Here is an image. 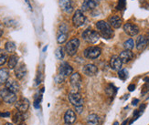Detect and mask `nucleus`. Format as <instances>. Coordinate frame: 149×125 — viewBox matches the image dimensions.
Wrapping results in <instances>:
<instances>
[{"mask_svg":"<svg viewBox=\"0 0 149 125\" xmlns=\"http://www.w3.org/2000/svg\"><path fill=\"white\" fill-rule=\"evenodd\" d=\"M96 28L99 30L100 35L102 36L104 38H111L113 36V30L109 23L100 20L96 23Z\"/></svg>","mask_w":149,"mask_h":125,"instance_id":"f257e3e1","label":"nucleus"},{"mask_svg":"<svg viewBox=\"0 0 149 125\" xmlns=\"http://www.w3.org/2000/svg\"><path fill=\"white\" fill-rule=\"evenodd\" d=\"M82 38L84 39V41H86L87 43L90 44H94L98 41V39L100 38L99 34L96 31L93 30V29H86L82 32Z\"/></svg>","mask_w":149,"mask_h":125,"instance_id":"f03ea898","label":"nucleus"},{"mask_svg":"<svg viewBox=\"0 0 149 125\" xmlns=\"http://www.w3.org/2000/svg\"><path fill=\"white\" fill-rule=\"evenodd\" d=\"M80 46V39L78 38H73L70 41L67 42L65 46V50L67 54L70 56H73L77 53V50Z\"/></svg>","mask_w":149,"mask_h":125,"instance_id":"7ed1b4c3","label":"nucleus"},{"mask_svg":"<svg viewBox=\"0 0 149 125\" xmlns=\"http://www.w3.org/2000/svg\"><path fill=\"white\" fill-rule=\"evenodd\" d=\"M0 96L3 99V101L8 104L16 103L17 101V96L16 93L12 92V91L8 90V89H2L0 90Z\"/></svg>","mask_w":149,"mask_h":125,"instance_id":"20e7f679","label":"nucleus"},{"mask_svg":"<svg viewBox=\"0 0 149 125\" xmlns=\"http://www.w3.org/2000/svg\"><path fill=\"white\" fill-rule=\"evenodd\" d=\"M101 53H102V49L99 47L93 46V47H89L84 50L83 55L85 58H90V60H95V58H97L101 55Z\"/></svg>","mask_w":149,"mask_h":125,"instance_id":"39448f33","label":"nucleus"},{"mask_svg":"<svg viewBox=\"0 0 149 125\" xmlns=\"http://www.w3.org/2000/svg\"><path fill=\"white\" fill-rule=\"evenodd\" d=\"M86 20V17L84 16V14L82 13L81 10H76L74 15L72 17V24L75 28H80L84 24Z\"/></svg>","mask_w":149,"mask_h":125,"instance_id":"423d86ee","label":"nucleus"},{"mask_svg":"<svg viewBox=\"0 0 149 125\" xmlns=\"http://www.w3.org/2000/svg\"><path fill=\"white\" fill-rule=\"evenodd\" d=\"M69 101L70 102V104L72 105L74 107L77 106H83V98L81 97V95L78 92H70L69 94Z\"/></svg>","mask_w":149,"mask_h":125,"instance_id":"0eeeda50","label":"nucleus"},{"mask_svg":"<svg viewBox=\"0 0 149 125\" xmlns=\"http://www.w3.org/2000/svg\"><path fill=\"white\" fill-rule=\"evenodd\" d=\"M124 30L125 32L128 36L130 37H134V36H136L138 33H139V28L138 26L134 25L133 23H126L124 26Z\"/></svg>","mask_w":149,"mask_h":125,"instance_id":"6e6552de","label":"nucleus"},{"mask_svg":"<svg viewBox=\"0 0 149 125\" xmlns=\"http://www.w3.org/2000/svg\"><path fill=\"white\" fill-rule=\"evenodd\" d=\"M15 107L16 109L18 110V111H20V112L24 113L26 112L29 108V101L28 99H25V98H22L20 99L19 101H16L15 103Z\"/></svg>","mask_w":149,"mask_h":125,"instance_id":"1a4fd4ad","label":"nucleus"},{"mask_svg":"<svg viewBox=\"0 0 149 125\" xmlns=\"http://www.w3.org/2000/svg\"><path fill=\"white\" fill-rule=\"evenodd\" d=\"M110 67L112 68V69L113 70H120L122 69L123 67V61L121 60V58L119 56H113L110 60Z\"/></svg>","mask_w":149,"mask_h":125,"instance_id":"9d476101","label":"nucleus"},{"mask_svg":"<svg viewBox=\"0 0 149 125\" xmlns=\"http://www.w3.org/2000/svg\"><path fill=\"white\" fill-rule=\"evenodd\" d=\"M77 120L75 111L72 110H68L64 114V122L67 125H72Z\"/></svg>","mask_w":149,"mask_h":125,"instance_id":"9b49d317","label":"nucleus"},{"mask_svg":"<svg viewBox=\"0 0 149 125\" xmlns=\"http://www.w3.org/2000/svg\"><path fill=\"white\" fill-rule=\"evenodd\" d=\"M82 71L86 76L92 77V76H95L97 74V72H98V68H97L94 64H87L83 67Z\"/></svg>","mask_w":149,"mask_h":125,"instance_id":"f8f14e48","label":"nucleus"},{"mask_svg":"<svg viewBox=\"0 0 149 125\" xmlns=\"http://www.w3.org/2000/svg\"><path fill=\"white\" fill-rule=\"evenodd\" d=\"M81 77L79 73H72V76H70V85L75 88V89H79L81 88Z\"/></svg>","mask_w":149,"mask_h":125,"instance_id":"ddd939ff","label":"nucleus"},{"mask_svg":"<svg viewBox=\"0 0 149 125\" xmlns=\"http://www.w3.org/2000/svg\"><path fill=\"white\" fill-rule=\"evenodd\" d=\"M73 72V69L69 63L67 62H63L61 67H60V76L63 77V76H69L70 74H72Z\"/></svg>","mask_w":149,"mask_h":125,"instance_id":"4468645a","label":"nucleus"},{"mask_svg":"<svg viewBox=\"0 0 149 125\" xmlns=\"http://www.w3.org/2000/svg\"><path fill=\"white\" fill-rule=\"evenodd\" d=\"M100 0H84L82 4L83 10H93L99 6Z\"/></svg>","mask_w":149,"mask_h":125,"instance_id":"2eb2a0df","label":"nucleus"},{"mask_svg":"<svg viewBox=\"0 0 149 125\" xmlns=\"http://www.w3.org/2000/svg\"><path fill=\"white\" fill-rule=\"evenodd\" d=\"M59 5L61 6V8L64 12L68 13V14L72 13L73 10V6L70 0H59Z\"/></svg>","mask_w":149,"mask_h":125,"instance_id":"dca6fc26","label":"nucleus"},{"mask_svg":"<svg viewBox=\"0 0 149 125\" xmlns=\"http://www.w3.org/2000/svg\"><path fill=\"white\" fill-rule=\"evenodd\" d=\"M120 58L123 61V63H128L134 58V53L131 50H124L120 53Z\"/></svg>","mask_w":149,"mask_h":125,"instance_id":"f3484780","label":"nucleus"},{"mask_svg":"<svg viewBox=\"0 0 149 125\" xmlns=\"http://www.w3.org/2000/svg\"><path fill=\"white\" fill-rule=\"evenodd\" d=\"M122 23H123V20L119 16L114 15L109 18V25L113 28H119L122 26Z\"/></svg>","mask_w":149,"mask_h":125,"instance_id":"a211bd4d","label":"nucleus"},{"mask_svg":"<svg viewBox=\"0 0 149 125\" xmlns=\"http://www.w3.org/2000/svg\"><path fill=\"white\" fill-rule=\"evenodd\" d=\"M27 73V69H26V66L25 64H20L18 65L17 68H15V75L17 77V80H21L23 78Z\"/></svg>","mask_w":149,"mask_h":125,"instance_id":"6ab92c4d","label":"nucleus"},{"mask_svg":"<svg viewBox=\"0 0 149 125\" xmlns=\"http://www.w3.org/2000/svg\"><path fill=\"white\" fill-rule=\"evenodd\" d=\"M146 45H147V38L143 35L139 36L136 39V49L139 51H142L146 49Z\"/></svg>","mask_w":149,"mask_h":125,"instance_id":"aec40b11","label":"nucleus"},{"mask_svg":"<svg viewBox=\"0 0 149 125\" xmlns=\"http://www.w3.org/2000/svg\"><path fill=\"white\" fill-rule=\"evenodd\" d=\"M6 89L12 91V92L17 93L19 90V84L16 81H8L6 82Z\"/></svg>","mask_w":149,"mask_h":125,"instance_id":"412c9836","label":"nucleus"},{"mask_svg":"<svg viewBox=\"0 0 149 125\" xmlns=\"http://www.w3.org/2000/svg\"><path fill=\"white\" fill-rule=\"evenodd\" d=\"M87 125H100L99 116L95 113L89 114L87 116Z\"/></svg>","mask_w":149,"mask_h":125,"instance_id":"4be33fe9","label":"nucleus"},{"mask_svg":"<svg viewBox=\"0 0 149 125\" xmlns=\"http://www.w3.org/2000/svg\"><path fill=\"white\" fill-rule=\"evenodd\" d=\"M9 78V70L8 69H0V84H6Z\"/></svg>","mask_w":149,"mask_h":125,"instance_id":"5701e85b","label":"nucleus"},{"mask_svg":"<svg viewBox=\"0 0 149 125\" xmlns=\"http://www.w3.org/2000/svg\"><path fill=\"white\" fill-rule=\"evenodd\" d=\"M17 62H18V57L17 55H11L9 58H8V68L10 69H13L17 67Z\"/></svg>","mask_w":149,"mask_h":125,"instance_id":"b1692460","label":"nucleus"},{"mask_svg":"<svg viewBox=\"0 0 149 125\" xmlns=\"http://www.w3.org/2000/svg\"><path fill=\"white\" fill-rule=\"evenodd\" d=\"M24 121V115L20 111H17V112L13 115V122H14L16 124H20L22 123V122Z\"/></svg>","mask_w":149,"mask_h":125,"instance_id":"393cba45","label":"nucleus"},{"mask_svg":"<svg viewBox=\"0 0 149 125\" xmlns=\"http://www.w3.org/2000/svg\"><path fill=\"white\" fill-rule=\"evenodd\" d=\"M68 39V33H59L57 37V42L59 44L65 43Z\"/></svg>","mask_w":149,"mask_h":125,"instance_id":"a878e982","label":"nucleus"},{"mask_svg":"<svg viewBox=\"0 0 149 125\" xmlns=\"http://www.w3.org/2000/svg\"><path fill=\"white\" fill-rule=\"evenodd\" d=\"M134 47V42L132 38H129L124 43V48L126 50H132Z\"/></svg>","mask_w":149,"mask_h":125,"instance_id":"bb28decb","label":"nucleus"},{"mask_svg":"<svg viewBox=\"0 0 149 125\" xmlns=\"http://www.w3.org/2000/svg\"><path fill=\"white\" fill-rule=\"evenodd\" d=\"M6 50L9 52V53H12L16 50V44L12 41H8L6 43Z\"/></svg>","mask_w":149,"mask_h":125,"instance_id":"cd10ccee","label":"nucleus"},{"mask_svg":"<svg viewBox=\"0 0 149 125\" xmlns=\"http://www.w3.org/2000/svg\"><path fill=\"white\" fill-rule=\"evenodd\" d=\"M55 56L56 58H58V60H62V58H64V49L63 48L60 47L58 48L55 51Z\"/></svg>","mask_w":149,"mask_h":125,"instance_id":"c85d7f7f","label":"nucleus"},{"mask_svg":"<svg viewBox=\"0 0 149 125\" xmlns=\"http://www.w3.org/2000/svg\"><path fill=\"white\" fill-rule=\"evenodd\" d=\"M118 76H119V78H121V80L125 81L128 78V71L126 69H120L118 71Z\"/></svg>","mask_w":149,"mask_h":125,"instance_id":"c756f323","label":"nucleus"},{"mask_svg":"<svg viewBox=\"0 0 149 125\" xmlns=\"http://www.w3.org/2000/svg\"><path fill=\"white\" fill-rule=\"evenodd\" d=\"M114 87L113 86V85H109V86L106 88V93L109 95V96H113L114 94Z\"/></svg>","mask_w":149,"mask_h":125,"instance_id":"7c9ffc66","label":"nucleus"},{"mask_svg":"<svg viewBox=\"0 0 149 125\" xmlns=\"http://www.w3.org/2000/svg\"><path fill=\"white\" fill-rule=\"evenodd\" d=\"M59 33H68V27L66 26V24L62 23V24L60 26Z\"/></svg>","mask_w":149,"mask_h":125,"instance_id":"2f4dec72","label":"nucleus"},{"mask_svg":"<svg viewBox=\"0 0 149 125\" xmlns=\"http://www.w3.org/2000/svg\"><path fill=\"white\" fill-rule=\"evenodd\" d=\"M6 60H8V56L6 54L0 57V66H3L6 62Z\"/></svg>","mask_w":149,"mask_h":125,"instance_id":"473e14b6","label":"nucleus"},{"mask_svg":"<svg viewBox=\"0 0 149 125\" xmlns=\"http://www.w3.org/2000/svg\"><path fill=\"white\" fill-rule=\"evenodd\" d=\"M75 110H76V112L78 113H81L82 112V110H83V106H77V107H74Z\"/></svg>","mask_w":149,"mask_h":125,"instance_id":"72a5a7b5","label":"nucleus"},{"mask_svg":"<svg viewBox=\"0 0 149 125\" xmlns=\"http://www.w3.org/2000/svg\"><path fill=\"white\" fill-rule=\"evenodd\" d=\"M0 116L1 117H8V116H10V112H3V113L0 112Z\"/></svg>","mask_w":149,"mask_h":125,"instance_id":"f704fd0d","label":"nucleus"},{"mask_svg":"<svg viewBox=\"0 0 149 125\" xmlns=\"http://www.w3.org/2000/svg\"><path fill=\"white\" fill-rule=\"evenodd\" d=\"M3 32H4V27L2 24H0V37L3 35Z\"/></svg>","mask_w":149,"mask_h":125,"instance_id":"c9c22d12","label":"nucleus"},{"mask_svg":"<svg viewBox=\"0 0 149 125\" xmlns=\"http://www.w3.org/2000/svg\"><path fill=\"white\" fill-rule=\"evenodd\" d=\"M134 88H135V85H134V84H131L130 86L128 87V90H130V91H133V90H134Z\"/></svg>","mask_w":149,"mask_h":125,"instance_id":"e433bc0d","label":"nucleus"},{"mask_svg":"<svg viewBox=\"0 0 149 125\" xmlns=\"http://www.w3.org/2000/svg\"><path fill=\"white\" fill-rule=\"evenodd\" d=\"M138 102H139V100H137V99H136V100H134L132 103H133V105H136Z\"/></svg>","mask_w":149,"mask_h":125,"instance_id":"4c0bfd02","label":"nucleus"},{"mask_svg":"<svg viewBox=\"0 0 149 125\" xmlns=\"http://www.w3.org/2000/svg\"><path fill=\"white\" fill-rule=\"evenodd\" d=\"M3 55H5V52H4V50H3V49H0V57L3 56Z\"/></svg>","mask_w":149,"mask_h":125,"instance_id":"58836bf2","label":"nucleus"},{"mask_svg":"<svg viewBox=\"0 0 149 125\" xmlns=\"http://www.w3.org/2000/svg\"><path fill=\"white\" fill-rule=\"evenodd\" d=\"M144 81H145L146 83H149V77H146V78H144Z\"/></svg>","mask_w":149,"mask_h":125,"instance_id":"ea45409f","label":"nucleus"},{"mask_svg":"<svg viewBox=\"0 0 149 125\" xmlns=\"http://www.w3.org/2000/svg\"><path fill=\"white\" fill-rule=\"evenodd\" d=\"M146 38H147V44L149 45V35H148V37H147Z\"/></svg>","mask_w":149,"mask_h":125,"instance_id":"a19ab883","label":"nucleus"},{"mask_svg":"<svg viewBox=\"0 0 149 125\" xmlns=\"http://www.w3.org/2000/svg\"><path fill=\"white\" fill-rule=\"evenodd\" d=\"M113 125H119V123H118V122H115L113 123Z\"/></svg>","mask_w":149,"mask_h":125,"instance_id":"79ce46f5","label":"nucleus"},{"mask_svg":"<svg viewBox=\"0 0 149 125\" xmlns=\"http://www.w3.org/2000/svg\"><path fill=\"white\" fill-rule=\"evenodd\" d=\"M6 125H13V124H12V123H6Z\"/></svg>","mask_w":149,"mask_h":125,"instance_id":"37998d69","label":"nucleus"},{"mask_svg":"<svg viewBox=\"0 0 149 125\" xmlns=\"http://www.w3.org/2000/svg\"><path fill=\"white\" fill-rule=\"evenodd\" d=\"M18 125H25L24 123H20V124H18Z\"/></svg>","mask_w":149,"mask_h":125,"instance_id":"c03bdc74","label":"nucleus"}]
</instances>
